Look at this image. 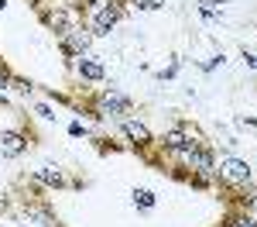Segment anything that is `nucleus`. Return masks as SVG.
Segmentation results:
<instances>
[{"instance_id":"obj_1","label":"nucleus","mask_w":257,"mask_h":227,"mask_svg":"<svg viewBox=\"0 0 257 227\" xmlns=\"http://www.w3.org/2000/svg\"><path fill=\"white\" fill-rule=\"evenodd\" d=\"M120 14H123L120 4H103V7L96 11V18H93V35H110L113 24L120 21Z\"/></svg>"},{"instance_id":"obj_2","label":"nucleus","mask_w":257,"mask_h":227,"mask_svg":"<svg viewBox=\"0 0 257 227\" xmlns=\"http://www.w3.org/2000/svg\"><path fill=\"white\" fill-rule=\"evenodd\" d=\"M99 114L103 117H123V114H131V100L117 90H106L103 100H99Z\"/></svg>"},{"instance_id":"obj_3","label":"nucleus","mask_w":257,"mask_h":227,"mask_svg":"<svg viewBox=\"0 0 257 227\" xmlns=\"http://www.w3.org/2000/svg\"><path fill=\"white\" fill-rule=\"evenodd\" d=\"M192 144H199V141H192V134H189V131H182V127L168 131V134L161 138V148H165V152H172V155H182V152H189Z\"/></svg>"},{"instance_id":"obj_4","label":"nucleus","mask_w":257,"mask_h":227,"mask_svg":"<svg viewBox=\"0 0 257 227\" xmlns=\"http://www.w3.org/2000/svg\"><path fill=\"white\" fill-rule=\"evenodd\" d=\"M24 148H28V138L21 131H0V155L4 159H18Z\"/></svg>"},{"instance_id":"obj_5","label":"nucleus","mask_w":257,"mask_h":227,"mask_svg":"<svg viewBox=\"0 0 257 227\" xmlns=\"http://www.w3.org/2000/svg\"><path fill=\"white\" fill-rule=\"evenodd\" d=\"M219 176L230 179V183H250V165L240 162V159H223L219 162Z\"/></svg>"},{"instance_id":"obj_6","label":"nucleus","mask_w":257,"mask_h":227,"mask_svg":"<svg viewBox=\"0 0 257 227\" xmlns=\"http://www.w3.org/2000/svg\"><path fill=\"white\" fill-rule=\"evenodd\" d=\"M62 41H65V48H69V52L82 55V52L89 48V41H93V31H82V28H69V31L62 35Z\"/></svg>"},{"instance_id":"obj_7","label":"nucleus","mask_w":257,"mask_h":227,"mask_svg":"<svg viewBox=\"0 0 257 227\" xmlns=\"http://www.w3.org/2000/svg\"><path fill=\"white\" fill-rule=\"evenodd\" d=\"M76 69H79V76H82V80H93V83H99L103 76H106V69H103V62H99L96 55H79Z\"/></svg>"},{"instance_id":"obj_8","label":"nucleus","mask_w":257,"mask_h":227,"mask_svg":"<svg viewBox=\"0 0 257 227\" xmlns=\"http://www.w3.org/2000/svg\"><path fill=\"white\" fill-rule=\"evenodd\" d=\"M35 183H45V186H65V176H62V169H52V165H41L35 169Z\"/></svg>"},{"instance_id":"obj_9","label":"nucleus","mask_w":257,"mask_h":227,"mask_svg":"<svg viewBox=\"0 0 257 227\" xmlns=\"http://www.w3.org/2000/svg\"><path fill=\"white\" fill-rule=\"evenodd\" d=\"M123 131H127L138 144H151V131H148L141 121H123Z\"/></svg>"},{"instance_id":"obj_10","label":"nucleus","mask_w":257,"mask_h":227,"mask_svg":"<svg viewBox=\"0 0 257 227\" xmlns=\"http://www.w3.org/2000/svg\"><path fill=\"white\" fill-rule=\"evenodd\" d=\"M134 203H138L141 210H151V206H155V193H151V189H134Z\"/></svg>"},{"instance_id":"obj_11","label":"nucleus","mask_w":257,"mask_h":227,"mask_svg":"<svg viewBox=\"0 0 257 227\" xmlns=\"http://www.w3.org/2000/svg\"><path fill=\"white\" fill-rule=\"evenodd\" d=\"M230 227H257V220H254V217H247V213H240V217L230 220Z\"/></svg>"},{"instance_id":"obj_12","label":"nucleus","mask_w":257,"mask_h":227,"mask_svg":"<svg viewBox=\"0 0 257 227\" xmlns=\"http://www.w3.org/2000/svg\"><path fill=\"white\" fill-rule=\"evenodd\" d=\"M134 7H141V11H158L161 7V0H131Z\"/></svg>"},{"instance_id":"obj_13","label":"nucleus","mask_w":257,"mask_h":227,"mask_svg":"<svg viewBox=\"0 0 257 227\" xmlns=\"http://www.w3.org/2000/svg\"><path fill=\"white\" fill-rule=\"evenodd\" d=\"M4 86H7V72H0V90H4Z\"/></svg>"},{"instance_id":"obj_14","label":"nucleus","mask_w":257,"mask_h":227,"mask_svg":"<svg viewBox=\"0 0 257 227\" xmlns=\"http://www.w3.org/2000/svg\"><path fill=\"white\" fill-rule=\"evenodd\" d=\"M202 4H226V0H202Z\"/></svg>"},{"instance_id":"obj_15","label":"nucleus","mask_w":257,"mask_h":227,"mask_svg":"<svg viewBox=\"0 0 257 227\" xmlns=\"http://www.w3.org/2000/svg\"><path fill=\"white\" fill-rule=\"evenodd\" d=\"M4 7H7V0H0V11H4Z\"/></svg>"},{"instance_id":"obj_16","label":"nucleus","mask_w":257,"mask_h":227,"mask_svg":"<svg viewBox=\"0 0 257 227\" xmlns=\"http://www.w3.org/2000/svg\"><path fill=\"white\" fill-rule=\"evenodd\" d=\"M82 4H96V0H82Z\"/></svg>"},{"instance_id":"obj_17","label":"nucleus","mask_w":257,"mask_h":227,"mask_svg":"<svg viewBox=\"0 0 257 227\" xmlns=\"http://www.w3.org/2000/svg\"><path fill=\"white\" fill-rule=\"evenodd\" d=\"M0 210H4V200H0Z\"/></svg>"},{"instance_id":"obj_18","label":"nucleus","mask_w":257,"mask_h":227,"mask_svg":"<svg viewBox=\"0 0 257 227\" xmlns=\"http://www.w3.org/2000/svg\"><path fill=\"white\" fill-rule=\"evenodd\" d=\"M223 227H230V224H223Z\"/></svg>"}]
</instances>
